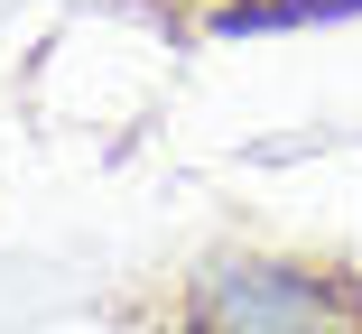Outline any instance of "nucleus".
Segmentation results:
<instances>
[{
  "mask_svg": "<svg viewBox=\"0 0 362 334\" xmlns=\"http://www.w3.org/2000/svg\"><path fill=\"white\" fill-rule=\"evenodd\" d=\"M204 325L214 334H325V297L298 288V279H269V270H242L204 297Z\"/></svg>",
  "mask_w": 362,
  "mask_h": 334,
  "instance_id": "1",
  "label": "nucleus"
}]
</instances>
